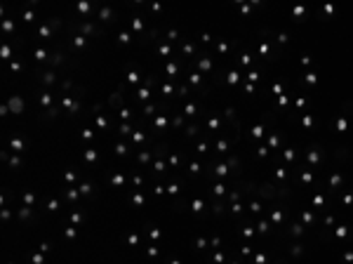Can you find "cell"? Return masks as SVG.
<instances>
[{
  "label": "cell",
  "instance_id": "6da1fadb",
  "mask_svg": "<svg viewBox=\"0 0 353 264\" xmlns=\"http://www.w3.org/2000/svg\"><path fill=\"white\" fill-rule=\"evenodd\" d=\"M10 111H12V113H21V111H24V101H21L19 95H14V97L10 99Z\"/></svg>",
  "mask_w": 353,
  "mask_h": 264
},
{
  "label": "cell",
  "instance_id": "7a4b0ae2",
  "mask_svg": "<svg viewBox=\"0 0 353 264\" xmlns=\"http://www.w3.org/2000/svg\"><path fill=\"white\" fill-rule=\"evenodd\" d=\"M64 106L71 111V113H78V101H73L71 97H64Z\"/></svg>",
  "mask_w": 353,
  "mask_h": 264
},
{
  "label": "cell",
  "instance_id": "3957f363",
  "mask_svg": "<svg viewBox=\"0 0 353 264\" xmlns=\"http://www.w3.org/2000/svg\"><path fill=\"white\" fill-rule=\"evenodd\" d=\"M10 146H12V149H14V153H19V151H24V142H21V139H19V137H14V139H12V142H10Z\"/></svg>",
  "mask_w": 353,
  "mask_h": 264
},
{
  "label": "cell",
  "instance_id": "277c9868",
  "mask_svg": "<svg viewBox=\"0 0 353 264\" xmlns=\"http://www.w3.org/2000/svg\"><path fill=\"white\" fill-rule=\"evenodd\" d=\"M54 78H57V76H54V71L42 73V83H45V85H52V83H54Z\"/></svg>",
  "mask_w": 353,
  "mask_h": 264
},
{
  "label": "cell",
  "instance_id": "5b68a950",
  "mask_svg": "<svg viewBox=\"0 0 353 264\" xmlns=\"http://www.w3.org/2000/svg\"><path fill=\"white\" fill-rule=\"evenodd\" d=\"M96 156H99V153H96L94 149H87V151H85V161H87V163H94Z\"/></svg>",
  "mask_w": 353,
  "mask_h": 264
},
{
  "label": "cell",
  "instance_id": "8992f818",
  "mask_svg": "<svg viewBox=\"0 0 353 264\" xmlns=\"http://www.w3.org/2000/svg\"><path fill=\"white\" fill-rule=\"evenodd\" d=\"M66 198H68V200H73V203H75V200H78V198H80V191H78V189H68V191H66Z\"/></svg>",
  "mask_w": 353,
  "mask_h": 264
},
{
  "label": "cell",
  "instance_id": "52a82bcc",
  "mask_svg": "<svg viewBox=\"0 0 353 264\" xmlns=\"http://www.w3.org/2000/svg\"><path fill=\"white\" fill-rule=\"evenodd\" d=\"M90 10H92V5H90L87 0H83V2H78V12H83V14H87Z\"/></svg>",
  "mask_w": 353,
  "mask_h": 264
},
{
  "label": "cell",
  "instance_id": "ba28073f",
  "mask_svg": "<svg viewBox=\"0 0 353 264\" xmlns=\"http://www.w3.org/2000/svg\"><path fill=\"white\" fill-rule=\"evenodd\" d=\"M0 57H2V59H10V57H12V47H10V45H2V47H0Z\"/></svg>",
  "mask_w": 353,
  "mask_h": 264
},
{
  "label": "cell",
  "instance_id": "9c48e42d",
  "mask_svg": "<svg viewBox=\"0 0 353 264\" xmlns=\"http://www.w3.org/2000/svg\"><path fill=\"white\" fill-rule=\"evenodd\" d=\"M99 17H101L104 21H111V17H113V12H111V10H106V7H101V12H99Z\"/></svg>",
  "mask_w": 353,
  "mask_h": 264
},
{
  "label": "cell",
  "instance_id": "30bf717a",
  "mask_svg": "<svg viewBox=\"0 0 353 264\" xmlns=\"http://www.w3.org/2000/svg\"><path fill=\"white\" fill-rule=\"evenodd\" d=\"M148 95H151V92H148V87H139V90H137V97L141 99V101H144V99H148Z\"/></svg>",
  "mask_w": 353,
  "mask_h": 264
},
{
  "label": "cell",
  "instance_id": "8fae6325",
  "mask_svg": "<svg viewBox=\"0 0 353 264\" xmlns=\"http://www.w3.org/2000/svg\"><path fill=\"white\" fill-rule=\"evenodd\" d=\"M85 43H87L85 35H75V38H73V45H75V47H85Z\"/></svg>",
  "mask_w": 353,
  "mask_h": 264
},
{
  "label": "cell",
  "instance_id": "7c38bea8",
  "mask_svg": "<svg viewBox=\"0 0 353 264\" xmlns=\"http://www.w3.org/2000/svg\"><path fill=\"white\" fill-rule=\"evenodd\" d=\"M2 29H5L7 33H12V31H14V21H12V19H5V21H2Z\"/></svg>",
  "mask_w": 353,
  "mask_h": 264
},
{
  "label": "cell",
  "instance_id": "4fadbf2b",
  "mask_svg": "<svg viewBox=\"0 0 353 264\" xmlns=\"http://www.w3.org/2000/svg\"><path fill=\"white\" fill-rule=\"evenodd\" d=\"M40 101H42V106H50V104H52V95H50V92H42Z\"/></svg>",
  "mask_w": 353,
  "mask_h": 264
},
{
  "label": "cell",
  "instance_id": "5bb4252c",
  "mask_svg": "<svg viewBox=\"0 0 353 264\" xmlns=\"http://www.w3.org/2000/svg\"><path fill=\"white\" fill-rule=\"evenodd\" d=\"M19 217H21V219H29V217H31V208H29V205L21 208V210H19Z\"/></svg>",
  "mask_w": 353,
  "mask_h": 264
},
{
  "label": "cell",
  "instance_id": "9a60e30c",
  "mask_svg": "<svg viewBox=\"0 0 353 264\" xmlns=\"http://www.w3.org/2000/svg\"><path fill=\"white\" fill-rule=\"evenodd\" d=\"M111 182H113L115 186H120V184H125V175H115V177H113Z\"/></svg>",
  "mask_w": 353,
  "mask_h": 264
},
{
  "label": "cell",
  "instance_id": "2e32d148",
  "mask_svg": "<svg viewBox=\"0 0 353 264\" xmlns=\"http://www.w3.org/2000/svg\"><path fill=\"white\" fill-rule=\"evenodd\" d=\"M78 191H80L83 196H87V194L92 191V184H80V189H78Z\"/></svg>",
  "mask_w": 353,
  "mask_h": 264
},
{
  "label": "cell",
  "instance_id": "e0dca14e",
  "mask_svg": "<svg viewBox=\"0 0 353 264\" xmlns=\"http://www.w3.org/2000/svg\"><path fill=\"white\" fill-rule=\"evenodd\" d=\"M33 57L42 62V59H47V52H45V50H35V54H33Z\"/></svg>",
  "mask_w": 353,
  "mask_h": 264
},
{
  "label": "cell",
  "instance_id": "ac0fdd59",
  "mask_svg": "<svg viewBox=\"0 0 353 264\" xmlns=\"http://www.w3.org/2000/svg\"><path fill=\"white\" fill-rule=\"evenodd\" d=\"M115 153H118V156H125V153H127V146H125V144H118V146H115Z\"/></svg>",
  "mask_w": 353,
  "mask_h": 264
},
{
  "label": "cell",
  "instance_id": "d6986e66",
  "mask_svg": "<svg viewBox=\"0 0 353 264\" xmlns=\"http://www.w3.org/2000/svg\"><path fill=\"white\" fill-rule=\"evenodd\" d=\"M71 222H73V224H80V222H83V215H80V212H73V215H71Z\"/></svg>",
  "mask_w": 353,
  "mask_h": 264
},
{
  "label": "cell",
  "instance_id": "ffe728a7",
  "mask_svg": "<svg viewBox=\"0 0 353 264\" xmlns=\"http://www.w3.org/2000/svg\"><path fill=\"white\" fill-rule=\"evenodd\" d=\"M24 203H26V205H33V203H35V196H33V194H24Z\"/></svg>",
  "mask_w": 353,
  "mask_h": 264
},
{
  "label": "cell",
  "instance_id": "44dd1931",
  "mask_svg": "<svg viewBox=\"0 0 353 264\" xmlns=\"http://www.w3.org/2000/svg\"><path fill=\"white\" fill-rule=\"evenodd\" d=\"M127 80H129V83H137V80H139V73H137V71H129V73H127Z\"/></svg>",
  "mask_w": 353,
  "mask_h": 264
},
{
  "label": "cell",
  "instance_id": "7402d4cb",
  "mask_svg": "<svg viewBox=\"0 0 353 264\" xmlns=\"http://www.w3.org/2000/svg\"><path fill=\"white\" fill-rule=\"evenodd\" d=\"M148 158H151L148 151H141V153H139V161H141V163H148Z\"/></svg>",
  "mask_w": 353,
  "mask_h": 264
},
{
  "label": "cell",
  "instance_id": "603a6c76",
  "mask_svg": "<svg viewBox=\"0 0 353 264\" xmlns=\"http://www.w3.org/2000/svg\"><path fill=\"white\" fill-rule=\"evenodd\" d=\"M120 134H132V128H129L127 123H123V125H120Z\"/></svg>",
  "mask_w": 353,
  "mask_h": 264
},
{
  "label": "cell",
  "instance_id": "cb8c5ba5",
  "mask_svg": "<svg viewBox=\"0 0 353 264\" xmlns=\"http://www.w3.org/2000/svg\"><path fill=\"white\" fill-rule=\"evenodd\" d=\"M118 40H120L123 45H125V43H129V33H120V35H118Z\"/></svg>",
  "mask_w": 353,
  "mask_h": 264
},
{
  "label": "cell",
  "instance_id": "d4e9b609",
  "mask_svg": "<svg viewBox=\"0 0 353 264\" xmlns=\"http://www.w3.org/2000/svg\"><path fill=\"white\" fill-rule=\"evenodd\" d=\"M10 68H12L14 73H19V71H21V64H19V62H12V64H10Z\"/></svg>",
  "mask_w": 353,
  "mask_h": 264
},
{
  "label": "cell",
  "instance_id": "484cf974",
  "mask_svg": "<svg viewBox=\"0 0 353 264\" xmlns=\"http://www.w3.org/2000/svg\"><path fill=\"white\" fill-rule=\"evenodd\" d=\"M10 165H12V167H19V165H21V161H19L17 156H12V158H10Z\"/></svg>",
  "mask_w": 353,
  "mask_h": 264
},
{
  "label": "cell",
  "instance_id": "4316f807",
  "mask_svg": "<svg viewBox=\"0 0 353 264\" xmlns=\"http://www.w3.org/2000/svg\"><path fill=\"white\" fill-rule=\"evenodd\" d=\"M33 264H42V255H38V252H33Z\"/></svg>",
  "mask_w": 353,
  "mask_h": 264
},
{
  "label": "cell",
  "instance_id": "83f0119b",
  "mask_svg": "<svg viewBox=\"0 0 353 264\" xmlns=\"http://www.w3.org/2000/svg\"><path fill=\"white\" fill-rule=\"evenodd\" d=\"M96 123H99V128H106V125H108V120H106L104 116H99V118H96Z\"/></svg>",
  "mask_w": 353,
  "mask_h": 264
},
{
  "label": "cell",
  "instance_id": "f1b7e54d",
  "mask_svg": "<svg viewBox=\"0 0 353 264\" xmlns=\"http://www.w3.org/2000/svg\"><path fill=\"white\" fill-rule=\"evenodd\" d=\"M83 31L85 33H94V26H92V24H83Z\"/></svg>",
  "mask_w": 353,
  "mask_h": 264
},
{
  "label": "cell",
  "instance_id": "f546056e",
  "mask_svg": "<svg viewBox=\"0 0 353 264\" xmlns=\"http://www.w3.org/2000/svg\"><path fill=\"white\" fill-rule=\"evenodd\" d=\"M120 118L127 120V118H129V109H120Z\"/></svg>",
  "mask_w": 353,
  "mask_h": 264
},
{
  "label": "cell",
  "instance_id": "4dcf8cb0",
  "mask_svg": "<svg viewBox=\"0 0 353 264\" xmlns=\"http://www.w3.org/2000/svg\"><path fill=\"white\" fill-rule=\"evenodd\" d=\"M92 137H94L92 130H83V139H92Z\"/></svg>",
  "mask_w": 353,
  "mask_h": 264
},
{
  "label": "cell",
  "instance_id": "1f68e13d",
  "mask_svg": "<svg viewBox=\"0 0 353 264\" xmlns=\"http://www.w3.org/2000/svg\"><path fill=\"white\" fill-rule=\"evenodd\" d=\"M132 200H134V205H141V203H144V196H141V194H137Z\"/></svg>",
  "mask_w": 353,
  "mask_h": 264
},
{
  "label": "cell",
  "instance_id": "d6a6232c",
  "mask_svg": "<svg viewBox=\"0 0 353 264\" xmlns=\"http://www.w3.org/2000/svg\"><path fill=\"white\" fill-rule=\"evenodd\" d=\"M132 26H134V29H141V26H144V21H141V19H139V17H137V19H134V21H132Z\"/></svg>",
  "mask_w": 353,
  "mask_h": 264
},
{
  "label": "cell",
  "instance_id": "836d02e7",
  "mask_svg": "<svg viewBox=\"0 0 353 264\" xmlns=\"http://www.w3.org/2000/svg\"><path fill=\"white\" fill-rule=\"evenodd\" d=\"M238 78H240L238 73H228V83H238Z\"/></svg>",
  "mask_w": 353,
  "mask_h": 264
},
{
  "label": "cell",
  "instance_id": "e575fe53",
  "mask_svg": "<svg viewBox=\"0 0 353 264\" xmlns=\"http://www.w3.org/2000/svg\"><path fill=\"white\" fill-rule=\"evenodd\" d=\"M47 208H50V210H59V203H57V200H50Z\"/></svg>",
  "mask_w": 353,
  "mask_h": 264
},
{
  "label": "cell",
  "instance_id": "d590c367",
  "mask_svg": "<svg viewBox=\"0 0 353 264\" xmlns=\"http://www.w3.org/2000/svg\"><path fill=\"white\" fill-rule=\"evenodd\" d=\"M252 134H254V137H261V134H264V128H261V125H259V128H254V130H252Z\"/></svg>",
  "mask_w": 353,
  "mask_h": 264
},
{
  "label": "cell",
  "instance_id": "8d00e7d4",
  "mask_svg": "<svg viewBox=\"0 0 353 264\" xmlns=\"http://www.w3.org/2000/svg\"><path fill=\"white\" fill-rule=\"evenodd\" d=\"M66 236H68V238H75V229H73V227H68V229H66Z\"/></svg>",
  "mask_w": 353,
  "mask_h": 264
},
{
  "label": "cell",
  "instance_id": "74e56055",
  "mask_svg": "<svg viewBox=\"0 0 353 264\" xmlns=\"http://www.w3.org/2000/svg\"><path fill=\"white\" fill-rule=\"evenodd\" d=\"M66 182H75V172H66Z\"/></svg>",
  "mask_w": 353,
  "mask_h": 264
},
{
  "label": "cell",
  "instance_id": "f35d334b",
  "mask_svg": "<svg viewBox=\"0 0 353 264\" xmlns=\"http://www.w3.org/2000/svg\"><path fill=\"white\" fill-rule=\"evenodd\" d=\"M200 68H202V71H207V68H210V62H207V59H202V62H200Z\"/></svg>",
  "mask_w": 353,
  "mask_h": 264
},
{
  "label": "cell",
  "instance_id": "ab89813d",
  "mask_svg": "<svg viewBox=\"0 0 353 264\" xmlns=\"http://www.w3.org/2000/svg\"><path fill=\"white\" fill-rule=\"evenodd\" d=\"M177 191H179V186H174V184H172V186H167V194H177Z\"/></svg>",
  "mask_w": 353,
  "mask_h": 264
},
{
  "label": "cell",
  "instance_id": "60d3db41",
  "mask_svg": "<svg viewBox=\"0 0 353 264\" xmlns=\"http://www.w3.org/2000/svg\"><path fill=\"white\" fill-rule=\"evenodd\" d=\"M214 194H217V196H221V194H224V186H221V184H219V186H214Z\"/></svg>",
  "mask_w": 353,
  "mask_h": 264
},
{
  "label": "cell",
  "instance_id": "b9f144b4",
  "mask_svg": "<svg viewBox=\"0 0 353 264\" xmlns=\"http://www.w3.org/2000/svg\"><path fill=\"white\" fill-rule=\"evenodd\" d=\"M193 210H195V212H198V210H202V203H200V200H195V203H193Z\"/></svg>",
  "mask_w": 353,
  "mask_h": 264
},
{
  "label": "cell",
  "instance_id": "7bdbcfd3",
  "mask_svg": "<svg viewBox=\"0 0 353 264\" xmlns=\"http://www.w3.org/2000/svg\"><path fill=\"white\" fill-rule=\"evenodd\" d=\"M217 175H226V165H219V167H217Z\"/></svg>",
  "mask_w": 353,
  "mask_h": 264
},
{
  "label": "cell",
  "instance_id": "ee69618b",
  "mask_svg": "<svg viewBox=\"0 0 353 264\" xmlns=\"http://www.w3.org/2000/svg\"><path fill=\"white\" fill-rule=\"evenodd\" d=\"M165 123H167V120H165V118H162V116H160V118H158V120H156V125H158V128H162V125H165Z\"/></svg>",
  "mask_w": 353,
  "mask_h": 264
},
{
  "label": "cell",
  "instance_id": "f6af8a7d",
  "mask_svg": "<svg viewBox=\"0 0 353 264\" xmlns=\"http://www.w3.org/2000/svg\"><path fill=\"white\" fill-rule=\"evenodd\" d=\"M170 264H179V262H170Z\"/></svg>",
  "mask_w": 353,
  "mask_h": 264
}]
</instances>
